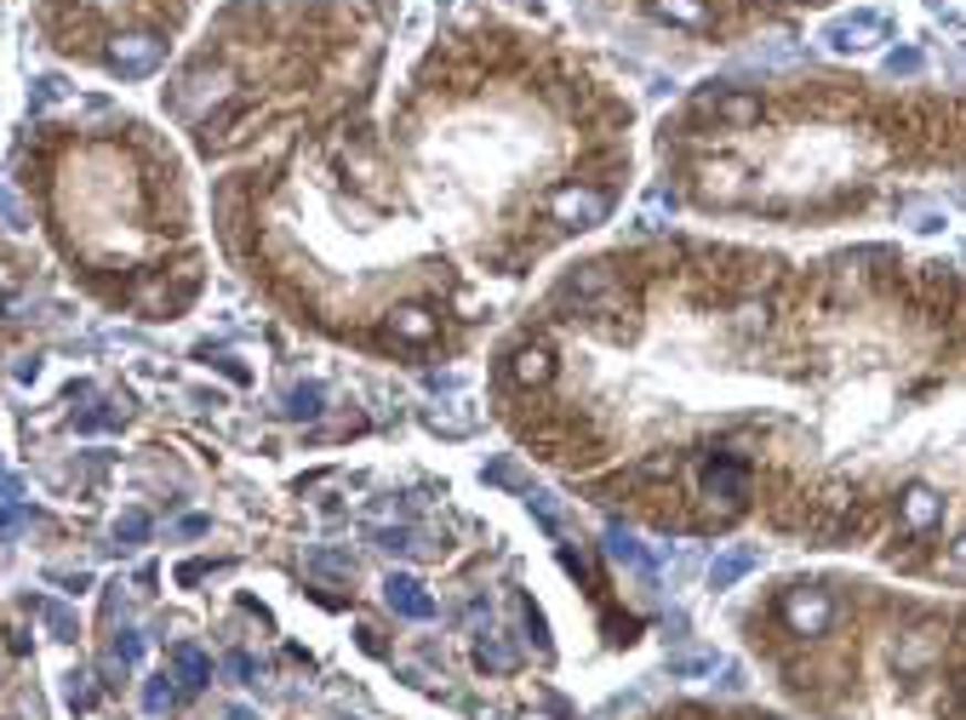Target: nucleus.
I'll return each mask as SVG.
<instances>
[{
  "instance_id": "obj_21",
  "label": "nucleus",
  "mask_w": 966,
  "mask_h": 720,
  "mask_svg": "<svg viewBox=\"0 0 966 720\" xmlns=\"http://www.w3.org/2000/svg\"><path fill=\"white\" fill-rule=\"evenodd\" d=\"M715 652H675L670 658V675H681V680H692V675H715Z\"/></svg>"
},
{
  "instance_id": "obj_24",
  "label": "nucleus",
  "mask_w": 966,
  "mask_h": 720,
  "mask_svg": "<svg viewBox=\"0 0 966 720\" xmlns=\"http://www.w3.org/2000/svg\"><path fill=\"white\" fill-rule=\"evenodd\" d=\"M138 658H144V635H138V629H120V635H115V664L132 669Z\"/></svg>"
},
{
  "instance_id": "obj_29",
  "label": "nucleus",
  "mask_w": 966,
  "mask_h": 720,
  "mask_svg": "<svg viewBox=\"0 0 966 720\" xmlns=\"http://www.w3.org/2000/svg\"><path fill=\"white\" fill-rule=\"evenodd\" d=\"M0 223H12V229H23L29 218H23V207H18V194L12 189H0Z\"/></svg>"
},
{
  "instance_id": "obj_11",
  "label": "nucleus",
  "mask_w": 966,
  "mask_h": 720,
  "mask_svg": "<svg viewBox=\"0 0 966 720\" xmlns=\"http://www.w3.org/2000/svg\"><path fill=\"white\" fill-rule=\"evenodd\" d=\"M601 549L612 554V561H623V567H636V572H652V554L641 549V538H636V532H629V527H618V520H612V527H607V538H601Z\"/></svg>"
},
{
  "instance_id": "obj_22",
  "label": "nucleus",
  "mask_w": 966,
  "mask_h": 720,
  "mask_svg": "<svg viewBox=\"0 0 966 720\" xmlns=\"http://www.w3.org/2000/svg\"><path fill=\"white\" fill-rule=\"evenodd\" d=\"M309 572H321V578H355V561H349V554H338V549H315L309 554Z\"/></svg>"
},
{
  "instance_id": "obj_7",
  "label": "nucleus",
  "mask_w": 966,
  "mask_h": 720,
  "mask_svg": "<svg viewBox=\"0 0 966 720\" xmlns=\"http://www.w3.org/2000/svg\"><path fill=\"white\" fill-rule=\"evenodd\" d=\"M172 675H178V698H195V692H207V680H212V658L201 646L178 640L172 646Z\"/></svg>"
},
{
  "instance_id": "obj_13",
  "label": "nucleus",
  "mask_w": 966,
  "mask_h": 720,
  "mask_svg": "<svg viewBox=\"0 0 966 720\" xmlns=\"http://www.w3.org/2000/svg\"><path fill=\"white\" fill-rule=\"evenodd\" d=\"M760 567V554L755 549H726L721 561H710V589H732L744 572H755Z\"/></svg>"
},
{
  "instance_id": "obj_20",
  "label": "nucleus",
  "mask_w": 966,
  "mask_h": 720,
  "mask_svg": "<svg viewBox=\"0 0 966 720\" xmlns=\"http://www.w3.org/2000/svg\"><path fill=\"white\" fill-rule=\"evenodd\" d=\"M321 401H326V389H321V383H297L292 395H286V417L304 423V417H315V412H321Z\"/></svg>"
},
{
  "instance_id": "obj_28",
  "label": "nucleus",
  "mask_w": 966,
  "mask_h": 720,
  "mask_svg": "<svg viewBox=\"0 0 966 720\" xmlns=\"http://www.w3.org/2000/svg\"><path fill=\"white\" fill-rule=\"evenodd\" d=\"M886 75H921V52H892L886 57Z\"/></svg>"
},
{
  "instance_id": "obj_9",
  "label": "nucleus",
  "mask_w": 966,
  "mask_h": 720,
  "mask_svg": "<svg viewBox=\"0 0 966 720\" xmlns=\"http://www.w3.org/2000/svg\"><path fill=\"white\" fill-rule=\"evenodd\" d=\"M510 372H515V383L538 389V383H549V378H555V354H549L544 343H526V349H515Z\"/></svg>"
},
{
  "instance_id": "obj_16",
  "label": "nucleus",
  "mask_w": 966,
  "mask_h": 720,
  "mask_svg": "<svg viewBox=\"0 0 966 720\" xmlns=\"http://www.w3.org/2000/svg\"><path fill=\"white\" fill-rule=\"evenodd\" d=\"M172 703H178V675H166V669L149 675V680H144V709H149V714H166Z\"/></svg>"
},
{
  "instance_id": "obj_23",
  "label": "nucleus",
  "mask_w": 966,
  "mask_h": 720,
  "mask_svg": "<svg viewBox=\"0 0 966 720\" xmlns=\"http://www.w3.org/2000/svg\"><path fill=\"white\" fill-rule=\"evenodd\" d=\"M378 549H389V554H418L423 543H418L412 527H384V532H378Z\"/></svg>"
},
{
  "instance_id": "obj_31",
  "label": "nucleus",
  "mask_w": 966,
  "mask_h": 720,
  "mask_svg": "<svg viewBox=\"0 0 966 720\" xmlns=\"http://www.w3.org/2000/svg\"><path fill=\"white\" fill-rule=\"evenodd\" d=\"M955 567H960V572H966V538H960V543H955Z\"/></svg>"
},
{
  "instance_id": "obj_8",
  "label": "nucleus",
  "mask_w": 966,
  "mask_h": 720,
  "mask_svg": "<svg viewBox=\"0 0 966 720\" xmlns=\"http://www.w3.org/2000/svg\"><path fill=\"white\" fill-rule=\"evenodd\" d=\"M897 515H904L910 532H932V527L944 520V498L932 493V486H910V493L897 498Z\"/></svg>"
},
{
  "instance_id": "obj_10",
  "label": "nucleus",
  "mask_w": 966,
  "mask_h": 720,
  "mask_svg": "<svg viewBox=\"0 0 966 720\" xmlns=\"http://www.w3.org/2000/svg\"><path fill=\"white\" fill-rule=\"evenodd\" d=\"M389 332L401 343H429V338H435V315H429L423 304H401L389 315Z\"/></svg>"
},
{
  "instance_id": "obj_17",
  "label": "nucleus",
  "mask_w": 966,
  "mask_h": 720,
  "mask_svg": "<svg viewBox=\"0 0 966 720\" xmlns=\"http://www.w3.org/2000/svg\"><path fill=\"white\" fill-rule=\"evenodd\" d=\"M35 617L52 629V640H75V612L63 601H35Z\"/></svg>"
},
{
  "instance_id": "obj_26",
  "label": "nucleus",
  "mask_w": 966,
  "mask_h": 720,
  "mask_svg": "<svg viewBox=\"0 0 966 720\" xmlns=\"http://www.w3.org/2000/svg\"><path fill=\"white\" fill-rule=\"evenodd\" d=\"M526 509L538 515L549 532H560V509H555V498H549V493H526Z\"/></svg>"
},
{
  "instance_id": "obj_15",
  "label": "nucleus",
  "mask_w": 966,
  "mask_h": 720,
  "mask_svg": "<svg viewBox=\"0 0 966 720\" xmlns=\"http://www.w3.org/2000/svg\"><path fill=\"white\" fill-rule=\"evenodd\" d=\"M647 7H652L663 23H681V29H704V23H710V7H704V0H647Z\"/></svg>"
},
{
  "instance_id": "obj_5",
  "label": "nucleus",
  "mask_w": 966,
  "mask_h": 720,
  "mask_svg": "<svg viewBox=\"0 0 966 720\" xmlns=\"http://www.w3.org/2000/svg\"><path fill=\"white\" fill-rule=\"evenodd\" d=\"M704 493H710V498H721L726 509H738V504H744V493H749V469L738 464V457L715 452V457H710V469H704Z\"/></svg>"
},
{
  "instance_id": "obj_25",
  "label": "nucleus",
  "mask_w": 966,
  "mask_h": 720,
  "mask_svg": "<svg viewBox=\"0 0 966 720\" xmlns=\"http://www.w3.org/2000/svg\"><path fill=\"white\" fill-rule=\"evenodd\" d=\"M63 698H70V709H92V703H97V686H92V675H70V686H63Z\"/></svg>"
},
{
  "instance_id": "obj_1",
  "label": "nucleus",
  "mask_w": 966,
  "mask_h": 720,
  "mask_svg": "<svg viewBox=\"0 0 966 720\" xmlns=\"http://www.w3.org/2000/svg\"><path fill=\"white\" fill-rule=\"evenodd\" d=\"M109 70L126 75V81H138V75H155L160 70V57H166V41L149 35V29H132V35H115L109 41Z\"/></svg>"
},
{
  "instance_id": "obj_14",
  "label": "nucleus",
  "mask_w": 966,
  "mask_h": 720,
  "mask_svg": "<svg viewBox=\"0 0 966 720\" xmlns=\"http://www.w3.org/2000/svg\"><path fill=\"white\" fill-rule=\"evenodd\" d=\"M475 664H481L486 675H510V669H515V646L497 635V629H486V635L475 640Z\"/></svg>"
},
{
  "instance_id": "obj_6",
  "label": "nucleus",
  "mask_w": 966,
  "mask_h": 720,
  "mask_svg": "<svg viewBox=\"0 0 966 720\" xmlns=\"http://www.w3.org/2000/svg\"><path fill=\"white\" fill-rule=\"evenodd\" d=\"M384 601H389V612L412 617V624H429V617H435V601L423 595V583L412 572H389L384 578Z\"/></svg>"
},
{
  "instance_id": "obj_30",
  "label": "nucleus",
  "mask_w": 966,
  "mask_h": 720,
  "mask_svg": "<svg viewBox=\"0 0 966 720\" xmlns=\"http://www.w3.org/2000/svg\"><path fill=\"white\" fill-rule=\"evenodd\" d=\"M229 675H235V680H252V675H258L252 652H229Z\"/></svg>"
},
{
  "instance_id": "obj_3",
  "label": "nucleus",
  "mask_w": 966,
  "mask_h": 720,
  "mask_svg": "<svg viewBox=\"0 0 966 720\" xmlns=\"http://www.w3.org/2000/svg\"><path fill=\"white\" fill-rule=\"evenodd\" d=\"M549 212L566 229H595V223L607 218V194L601 189H584V183H566V189L549 194Z\"/></svg>"
},
{
  "instance_id": "obj_12",
  "label": "nucleus",
  "mask_w": 966,
  "mask_h": 720,
  "mask_svg": "<svg viewBox=\"0 0 966 720\" xmlns=\"http://www.w3.org/2000/svg\"><path fill=\"white\" fill-rule=\"evenodd\" d=\"M704 109H715L721 120H732V126H749V120H760V97H749V92H732V97H697Z\"/></svg>"
},
{
  "instance_id": "obj_19",
  "label": "nucleus",
  "mask_w": 966,
  "mask_h": 720,
  "mask_svg": "<svg viewBox=\"0 0 966 720\" xmlns=\"http://www.w3.org/2000/svg\"><path fill=\"white\" fill-rule=\"evenodd\" d=\"M18 520H23L18 480H12V475H0V538H12V532H18Z\"/></svg>"
},
{
  "instance_id": "obj_4",
  "label": "nucleus",
  "mask_w": 966,
  "mask_h": 720,
  "mask_svg": "<svg viewBox=\"0 0 966 720\" xmlns=\"http://www.w3.org/2000/svg\"><path fill=\"white\" fill-rule=\"evenodd\" d=\"M875 41H886V18H875V12H852V18H836L823 29V46L829 52H863V46H875Z\"/></svg>"
},
{
  "instance_id": "obj_27",
  "label": "nucleus",
  "mask_w": 966,
  "mask_h": 720,
  "mask_svg": "<svg viewBox=\"0 0 966 720\" xmlns=\"http://www.w3.org/2000/svg\"><path fill=\"white\" fill-rule=\"evenodd\" d=\"M663 212H675V194H670V189H652V194H647V212H641V218H647V229H658V218H663Z\"/></svg>"
},
{
  "instance_id": "obj_18",
  "label": "nucleus",
  "mask_w": 966,
  "mask_h": 720,
  "mask_svg": "<svg viewBox=\"0 0 966 720\" xmlns=\"http://www.w3.org/2000/svg\"><path fill=\"white\" fill-rule=\"evenodd\" d=\"M149 527H155V520H149L144 509H126V515L115 520V549H138V543L149 538Z\"/></svg>"
},
{
  "instance_id": "obj_2",
  "label": "nucleus",
  "mask_w": 966,
  "mask_h": 720,
  "mask_svg": "<svg viewBox=\"0 0 966 720\" xmlns=\"http://www.w3.org/2000/svg\"><path fill=\"white\" fill-rule=\"evenodd\" d=\"M784 624L795 629V635H823L829 624H836V601L823 595V589H789L784 595Z\"/></svg>"
}]
</instances>
